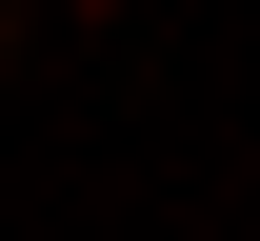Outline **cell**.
<instances>
[{"label":"cell","instance_id":"7a4b0ae2","mask_svg":"<svg viewBox=\"0 0 260 241\" xmlns=\"http://www.w3.org/2000/svg\"><path fill=\"white\" fill-rule=\"evenodd\" d=\"M0 40H20V0H0Z\"/></svg>","mask_w":260,"mask_h":241},{"label":"cell","instance_id":"6da1fadb","mask_svg":"<svg viewBox=\"0 0 260 241\" xmlns=\"http://www.w3.org/2000/svg\"><path fill=\"white\" fill-rule=\"evenodd\" d=\"M40 20H120V0H40Z\"/></svg>","mask_w":260,"mask_h":241}]
</instances>
